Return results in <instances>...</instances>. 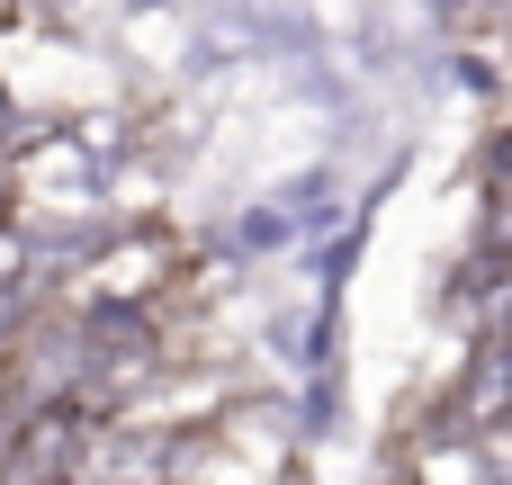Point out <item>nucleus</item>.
<instances>
[{"label": "nucleus", "instance_id": "2", "mask_svg": "<svg viewBox=\"0 0 512 485\" xmlns=\"http://www.w3.org/2000/svg\"><path fill=\"white\" fill-rule=\"evenodd\" d=\"M495 360L512 369V306H504V333H495Z\"/></svg>", "mask_w": 512, "mask_h": 485}, {"label": "nucleus", "instance_id": "1", "mask_svg": "<svg viewBox=\"0 0 512 485\" xmlns=\"http://www.w3.org/2000/svg\"><path fill=\"white\" fill-rule=\"evenodd\" d=\"M144 360H153V342H144L135 315H99V324H90V369H99V378H135Z\"/></svg>", "mask_w": 512, "mask_h": 485}, {"label": "nucleus", "instance_id": "3", "mask_svg": "<svg viewBox=\"0 0 512 485\" xmlns=\"http://www.w3.org/2000/svg\"><path fill=\"white\" fill-rule=\"evenodd\" d=\"M0 135H9V99H0Z\"/></svg>", "mask_w": 512, "mask_h": 485}]
</instances>
